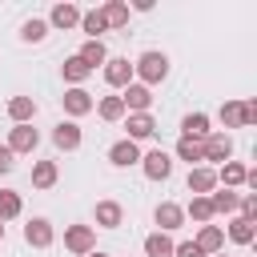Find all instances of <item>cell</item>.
<instances>
[{
	"label": "cell",
	"mask_w": 257,
	"mask_h": 257,
	"mask_svg": "<svg viewBox=\"0 0 257 257\" xmlns=\"http://www.w3.org/2000/svg\"><path fill=\"white\" fill-rule=\"evenodd\" d=\"M128 141H145V137H153L157 133V120H153V112H128Z\"/></svg>",
	"instance_id": "16"
},
{
	"label": "cell",
	"mask_w": 257,
	"mask_h": 257,
	"mask_svg": "<svg viewBox=\"0 0 257 257\" xmlns=\"http://www.w3.org/2000/svg\"><path fill=\"white\" fill-rule=\"evenodd\" d=\"M84 257H108V253H96V249H92V253H84Z\"/></svg>",
	"instance_id": "39"
},
{
	"label": "cell",
	"mask_w": 257,
	"mask_h": 257,
	"mask_svg": "<svg viewBox=\"0 0 257 257\" xmlns=\"http://www.w3.org/2000/svg\"><path fill=\"white\" fill-rule=\"evenodd\" d=\"M32 185L36 189H52L56 185V161H36L32 165Z\"/></svg>",
	"instance_id": "22"
},
{
	"label": "cell",
	"mask_w": 257,
	"mask_h": 257,
	"mask_svg": "<svg viewBox=\"0 0 257 257\" xmlns=\"http://www.w3.org/2000/svg\"><path fill=\"white\" fill-rule=\"evenodd\" d=\"M12 165H16L12 149H8V145H0V177H4V173H12Z\"/></svg>",
	"instance_id": "38"
},
{
	"label": "cell",
	"mask_w": 257,
	"mask_h": 257,
	"mask_svg": "<svg viewBox=\"0 0 257 257\" xmlns=\"http://www.w3.org/2000/svg\"><path fill=\"white\" fill-rule=\"evenodd\" d=\"M20 209H24L20 193H12V189H0V221H12V217H20Z\"/></svg>",
	"instance_id": "26"
},
{
	"label": "cell",
	"mask_w": 257,
	"mask_h": 257,
	"mask_svg": "<svg viewBox=\"0 0 257 257\" xmlns=\"http://www.w3.org/2000/svg\"><path fill=\"white\" fill-rule=\"evenodd\" d=\"M133 76H141V84L149 88V84H161L165 76H169V56L165 52H141V60L133 64Z\"/></svg>",
	"instance_id": "1"
},
{
	"label": "cell",
	"mask_w": 257,
	"mask_h": 257,
	"mask_svg": "<svg viewBox=\"0 0 257 257\" xmlns=\"http://www.w3.org/2000/svg\"><path fill=\"white\" fill-rule=\"evenodd\" d=\"M181 137H189V141H205V137H209V116H205V112H189V116L181 120Z\"/></svg>",
	"instance_id": "20"
},
{
	"label": "cell",
	"mask_w": 257,
	"mask_h": 257,
	"mask_svg": "<svg viewBox=\"0 0 257 257\" xmlns=\"http://www.w3.org/2000/svg\"><path fill=\"white\" fill-rule=\"evenodd\" d=\"M88 76H92V68H88L80 56H68V60H64V80H72V84L80 88V80H88Z\"/></svg>",
	"instance_id": "28"
},
{
	"label": "cell",
	"mask_w": 257,
	"mask_h": 257,
	"mask_svg": "<svg viewBox=\"0 0 257 257\" xmlns=\"http://www.w3.org/2000/svg\"><path fill=\"white\" fill-rule=\"evenodd\" d=\"M229 237H233L237 245H253V237H257V225H253V221H245V217H237V221L229 225Z\"/></svg>",
	"instance_id": "30"
},
{
	"label": "cell",
	"mask_w": 257,
	"mask_h": 257,
	"mask_svg": "<svg viewBox=\"0 0 257 257\" xmlns=\"http://www.w3.org/2000/svg\"><path fill=\"white\" fill-rule=\"evenodd\" d=\"M20 36H24L28 44H40V40L48 36V20H36V16H32V20H24V28H20Z\"/></svg>",
	"instance_id": "31"
},
{
	"label": "cell",
	"mask_w": 257,
	"mask_h": 257,
	"mask_svg": "<svg viewBox=\"0 0 257 257\" xmlns=\"http://www.w3.org/2000/svg\"><path fill=\"white\" fill-rule=\"evenodd\" d=\"M145 253H149V257H173L169 233H149V237H145Z\"/></svg>",
	"instance_id": "25"
},
{
	"label": "cell",
	"mask_w": 257,
	"mask_h": 257,
	"mask_svg": "<svg viewBox=\"0 0 257 257\" xmlns=\"http://www.w3.org/2000/svg\"><path fill=\"white\" fill-rule=\"evenodd\" d=\"M241 120L245 124H257V100H241Z\"/></svg>",
	"instance_id": "37"
},
{
	"label": "cell",
	"mask_w": 257,
	"mask_h": 257,
	"mask_svg": "<svg viewBox=\"0 0 257 257\" xmlns=\"http://www.w3.org/2000/svg\"><path fill=\"white\" fill-rule=\"evenodd\" d=\"M185 217H193L197 225H209L217 213H213V205H209V197H193L189 201V209H185Z\"/></svg>",
	"instance_id": "24"
},
{
	"label": "cell",
	"mask_w": 257,
	"mask_h": 257,
	"mask_svg": "<svg viewBox=\"0 0 257 257\" xmlns=\"http://www.w3.org/2000/svg\"><path fill=\"white\" fill-rule=\"evenodd\" d=\"M8 116H12L16 124H32V116H36V100H32V96H12V100H8Z\"/></svg>",
	"instance_id": "19"
},
{
	"label": "cell",
	"mask_w": 257,
	"mask_h": 257,
	"mask_svg": "<svg viewBox=\"0 0 257 257\" xmlns=\"http://www.w3.org/2000/svg\"><path fill=\"white\" fill-rule=\"evenodd\" d=\"M52 145L64 149V153L80 149V124H76V120H60V124L52 128Z\"/></svg>",
	"instance_id": "11"
},
{
	"label": "cell",
	"mask_w": 257,
	"mask_h": 257,
	"mask_svg": "<svg viewBox=\"0 0 257 257\" xmlns=\"http://www.w3.org/2000/svg\"><path fill=\"white\" fill-rule=\"evenodd\" d=\"M96 112H100V120H120L124 116V104H120V96H104L96 104Z\"/></svg>",
	"instance_id": "34"
},
{
	"label": "cell",
	"mask_w": 257,
	"mask_h": 257,
	"mask_svg": "<svg viewBox=\"0 0 257 257\" xmlns=\"http://www.w3.org/2000/svg\"><path fill=\"white\" fill-rule=\"evenodd\" d=\"M141 169H145V177H149V181H169L173 161H169V153H165V149H153V153H145V157H141Z\"/></svg>",
	"instance_id": "4"
},
{
	"label": "cell",
	"mask_w": 257,
	"mask_h": 257,
	"mask_svg": "<svg viewBox=\"0 0 257 257\" xmlns=\"http://www.w3.org/2000/svg\"><path fill=\"white\" fill-rule=\"evenodd\" d=\"M108 161H112L116 169H128V165H137V161H141V149H137V141H128V137H124V141H116V145L108 149Z\"/></svg>",
	"instance_id": "13"
},
{
	"label": "cell",
	"mask_w": 257,
	"mask_h": 257,
	"mask_svg": "<svg viewBox=\"0 0 257 257\" xmlns=\"http://www.w3.org/2000/svg\"><path fill=\"white\" fill-rule=\"evenodd\" d=\"M100 20H104V28H124L128 24V4L124 0H108L100 8Z\"/></svg>",
	"instance_id": "18"
},
{
	"label": "cell",
	"mask_w": 257,
	"mask_h": 257,
	"mask_svg": "<svg viewBox=\"0 0 257 257\" xmlns=\"http://www.w3.org/2000/svg\"><path fill=\"white\" fill-rule=\"evenodd\" d=\"M36 141H40V133H36L32 124H16V128L8 133V149H12V157H16V153H32Z\"/></svg>",
	"instance_id": "12"
},
{
	"label": "cell",
	"mask_w": 257,
	"mask_h": 257,
	"mask_svg": "<svg viewBox=\"0 0 257 257\" xmlns=\"http://www.w3.org/2000/svg\"><path fill=\"white\" fill-rule=\"evenodd\" d=\"M173 257H205L193 241H181V245H173Z\"/></svg>",
	"instance_id": "36"
},
{
	"label": "cell",
	"mask_w": 257,
	"mask_h": 257,
	"mask_svg": "<svg viewBox=\"0 0 257 257\" xmlns=\"http://www.w3.org/2000/svg\"><path fill=\"white\" fill-rule=\"evenodd\" d=\"M237 209H241L245 221H257V197H253V193H245V197L237 201Z\"/></svg>",
	"instance_id": "35"
},
{
	"label": "cell",
	"mask_w": 257,
	"mask_h": 257,
	"mask_svg": "<svg viewBox=\"0 0 257 257\" xmlns=\"http://www.w3.org/2000/svg\"><path fill=\"white\" fill-rule=\"evenodd\" d=\"M189 193L193 197H209L213 189H217V169H209V165H197V169H189Z\"/></svg>",
	"instance_id": "5"
},
{
	"label": "cell",
	"mask_w": 257,
	"mask_h": 257,
	"mask_svg": "<svg viewBox=\"0 0 257 257\" xmlns=\"http://www.w3.org/2000/svg\"><path fill=\"white\" fill-rule=\"evenodd\" d=\"M76 24H80V8H76V4H56V8L48 12V28H64V32H68V28H76Z\"/></svg>",
	"instance_id": "15"
},
{
	"label": "cell",
	"mask_w": 257,
	"mask_h": 257,
	"mask_svg": "<svg viewBox=\"0 0 257 257\" xmlns=\"http://www.w3.org/2000/svg\"><path fill=\"white\" fill-rule=\"evenodd\" d=\"M104 84H112V88L133 84V64H128L124 56H108V60H104Z\"/></svg>",
	"instance_id": "6"
},
{
	"label": "cell",
	"mask_w": 257,
	"mask_h": 257,
	"mask_svg": "<svg viewBox=\"0 0 257 257\" xmlns=\"http://www.w3.org/2000/svg\"><path fill=\"white\" fill-rule=\"evenodd\" d=\"M120 104H124V112H149V104H153V88H145V84H124Z\"/></svg>",
	"instance_id": "7"
},
{
	"label": "cell",
	"mask_w": 257,
	"mask_h": 257,
	"mask_svg": "<svg viewBox=\"0 0 257 257\" xmlns=\"http://www.w3.org/2000/svg\"><path fill=\"white\" fill-rule=\"evenodd\" d=\"M217 257H225V253H217Z\"/></svg>",
	"instance_id": "41"
},
{
	"label": "cell",
	"mask_w": 257,
	"mask_h": 257,
	"mask_svg": "<svg viewBox=\"0 0 257 257\" xmlns=\"http://www.w3.org/2000/svg\"><path fill=\"white\" fill-rule=\"evenodd\" d=\"M205 257L209 253H221L225 249V233H221V225H201V233H197V241H193Z\"/></svg>",
	"instance_id": "14"
},
{
	"label": "cell",
	"mask_w": 257,
	"mask_h": 257,
	"mask_svg": "<svg viewBox=\"0 0 257 257\" xmlns=\"http://www.w3.org/2000/svg\"><path fill=\"white\" fill-rule=\"evenodd\" d=\"M0 241H4V221H0Z\"/></svg>",
	"instance_id": "40"
},
{
	"label": "cell",
	"mask_w": 257,
	"mask_h": 257,
	"mask_svg": "<svg viewBox=\"0 0 257 257\" xmlns=\"http://www.w3.org/2000/svg\"><path fill=\"white\" fill-rule=\"evenodd\" d=\"M201 153H205V161H229L233 157V137L229 133H209L205 141H201Z\"/></svg>",
	"instance_id": "3"
},
{
	"label": "cell",
	"mask_w": 257,
	"mask_h": 257,
	"mask_svg": "<svg viewBox=\"0 0 257 257\" xmlns=\"http://www.w3.org/2000/svg\"><path fill=\"white\" fill-rule=\"evenodd\" d=\"M80 32H84L88 40H100V32H104V20H100V8H92V12H80Z\"/></svg>",
	"instance_id": "27"
},
{
	"label": "cell",
	"mask_w": 257,
	"mask_h": 257,
	"mask_svg": "<svg viewBox=\"0 0 257 257\" xmlns=\"http://www.w3.org/2000/svg\"><path fill=\"white\" fill-rule=\"evenodd\" d=\"M237 201H241V197H237L233 189H221V193H213V197H209L213 213H233V209H237Z\"/></svg>",
	"instance_id": "33"
},
{
	"label": "cell",
	"mask_w": 257,
	"mask_h": 257,
	"mask_svg": "<svg viewBox=\"0 0 257 257\" xmlns=\"http://www.w3.org/2000/svg\"><path fill=\"white\" fill-rule=\"evenodd\" d=\"M245 173H249L245 165H237V161H225V165H221V173H217V181H221L225 189H237V185H245Z\"/></svg>",
	"instance_id": "23"
},
{
	"label": "cell",
	"mask_w": 257,
	"mask_h": 257,
	"mask_svg": "<svg viewBox=\"0 0 257 257\" xmlns=\"http://www.w3.org/2000/svg\"><path fill=\"white\" fill-rule=\"evenodd\" d=\"M177 157H181V161H189V165L197 169V165L205 161V153H201V141H189V137H181V141H177Z\"/></svg>",
	"instance_id": "29"
},
{
	"label": "cell",
	"mask_w": 257,
	"mask_h": 257,
	"mask_svg": "<svg viewBox=\"0 0 257 257\" xmlns=\"http://www.w3.org/2000/svg\"><path fill=\"white\" fill-rule=\"evenodd\" d=\"M153 217H157V225H161V233H173V229H181V225H185V209H181L177 201H161Z\"/></svg>",
	"instance_id": "8"
},
{
	"label": "cell",
	"mask_w": 257,
	"mask_h": 257,
	"mask_svg": "<svg viewBox=\"0 0 257 257\" xmlns=\"http://www.w3.org/2000/svg\"><path fill=\"white\" fill-rule=\"evenodd\" d=\"M76 56H80L88 68H96V64H104V60H108V48H104V40H84V48H80Z\"/></svg>",
	"instance_id": "21"
},
{
	"label": "cell",
	"mask_w": 257,
	"mask_h": 257,
	"mask_svg": "<svg viewBox=\"0 0 257 257\" xmlns=\"http://www.w3.org/2000/svg\"><path fill=\"white\" fill-rule=\"evenodd\" d=\"M64 245H68V253H76V257L92 253V249H96V233H92V225H68V229H64Z\"/></svg>",
	"instance_id": "2"
},
{
	"label": "cell",
	"mask_w": 257,
	"mask_h": 257,
	"mask_svg": "<svg viewBox=\"0 0 257 257\" xmlns=\"http://www.w3.org/2000/svg\"><path fill=\"white\" fill-rule=\"evenodd\" d=\"M52 237H56V233H52V225H48L44 217H32V221L24 225V241H28L32 249H48Z\"/></svg>",
	"instance_id": "9"
},
{
	"label": "cell",
	"mask_w": 257,
	"mask_h": 257,
	"mask_svg": "<svg viewBox=\"0 0 257 257\" xmlns=\"http://www.w3.org/2000/svg\"><path fill=\"white\" fill-rule=\"evenodd\" d=\"M60 100H64V112H68V116H84V112H92V108H96L92 92H84V88H68Z\"/></svg>",
	"instance_id": "10"
},
{
	"label": "cell",
	"mask_w": 257,
	"mask_h": 257,
	"mask_svg": "<svg viewBox=\"0 0 257 257\" xmlns=\"http://www.w3.org/2000/svg\"><path fill=\"white\" fill-rule=\"evenodd\" d=\"M221 124H225V128H245V120H241V100H225V104H221Z\"/></svg>",
	"instance_id": "32"
},
{
	"label": "cell",
	"mask_w": 257,
	"mask_h": 257,
	"mask_svg": "<svg viewBox=\"0 0 257 257\" xmlns=\"http://www.w3.org/2000/svg\"><path fill=\"white\" fill-rule=\"evenodd\" d=\"M92 217H96L100 229H116V225L124 221V209H120L116 201H96V213H92Z\"/></svg>",
	"instance_id": "17"
}]
</instances>
